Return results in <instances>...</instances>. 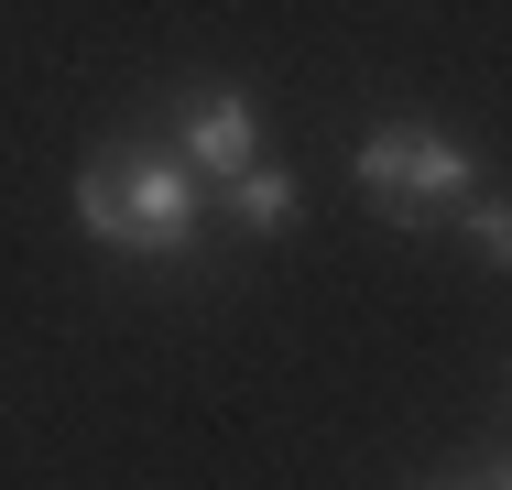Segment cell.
Returning <instances> with one entry per match:
<instances>
[{
    "label": "cell",
    "instance_id": "obj_1",
    "mask_svg": "<svg viewBox=\"0 0 512 490\" xmlns=\"http://www.w3.org/2000/svg\"><path fill=\"white\" fill-rule=\"evenodd\" d=\"M77 229L99 251H131V262H175V251H197V229H207V175L186 153H164V142L99 153L77 175Z\"/></svg>",
    "mask_w": 512,
    "mask_h": 490
},
{
    "label": "cell",
    "instance_id": "obj_2",
    "mask_svg": "<svg viewBox=\"0 0 512 490\" xmlns=\"http://www.w3.org/2000/svg\"><path fill=\"white\" fill-rule=\"evenodd\" d=\"M349 186L371 196L393 229H447V207L469 196V153L447 131H425V120H393V131H371L349 153Z\"/></svg>",
    "mask_w": 512,
    "mask_h": 490
},
{
    "label": "cell",
    "instance_id": "obj_3",
    "mask_svg": "<svg viewBox=\"0 0 512 490\" xmlns=\"http://www.w3.org/2000/svg\"><path fill=\"white\" fill-rule=\"evenodd\" d=\"M175 153L197 164L207 186L240 175V164L262 153V109H251V88H197L186 109H175Z\"/></svg>",
    "mask_w": 512,
    "mask_h": 490
},
{
    "label": "cell",
    "instance_id": "obj_4",
    "mask_svg": "<svg viewBox=\"0 0 512 490\" xmlns=\"http://www.w3.org/2000/svg\"><path fill=\"white\" fill-rule=\"evenodd\" d=\"M218 196H229V218H240L251 240H284V229L306 218V186H295L284 164H262V153H251L240 175H218Z\"/></svg>",
    "mask_w": 512,
    "mask_h": 490
},
{
    "label": "cell",
    "instance_id": "obj_5",
    "mask_svg": "<svg viewBox=\"0 0 512 490\" xmlns=\"http://www.w3.org/2000/svg\"><path fill=\"white\" fill-rule=\"evenodd\" d=\"M447 218L469 229V251H480L491 273H502V262H512V207H502V196H491V186H480V175H469V196H458Z\"/></svg>",
    "mask_w": 512,
    "mask_h": 490
}]
</instances>
